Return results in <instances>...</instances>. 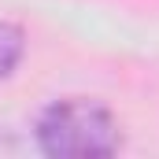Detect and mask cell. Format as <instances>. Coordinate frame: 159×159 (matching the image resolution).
Here are the masks:
<instances>
[{"instance_id": "7a4b0ae2", "label": "cell", "mask_w": 159, "mask_h": 159, "mask_svg": "<svg viewBox=\"0 0 159 159\" xmlns=\"http://www.w3.org/2000/svg\"><path fill=\"white\" fill-rule=\"evenodd\" d=\"M26 56V30L15 19H0V81L11 78Z\"/></svg>"}, {"instance_id": "6da1fadb", "label": "cell", "mask_w": 159, "mask_h": 159, "mask_svg": "<svg viewBox=\"0 0 159 159\" xmlns=\"http://www.w3.org/2000/svg\"><path fill=\"white\" fill-rule=\"evenodd\" d=\"M34 144L52 159H104L122 148V126L100 100L59 96L37 111Z\"/></svg>"}]
</instances>
